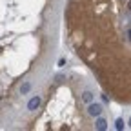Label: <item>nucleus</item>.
Listing matches in <instances>:
<instances>
[{
  "mask_svg": "<svg viewBox=\"0 0 131 131\" xmlns=\"http://www.w3.org/2000/svg\"><path fill=\"white\" fill-rule=\"evenodd\" d=\"M88 113L91 115V117H100V113H102V106L100 104H89V107H88Z\"/></svg>",
  "mask_w": 131,
  "mask_h": 131,
  "instance_id": "f257e3e1",
  "label": "nucleus"
},
{
  "mask_svg": "<svg viewBox=\"0 0 131 131\" xmlns=\"http://www.w3.org/2000/svg\"><path fill=\"white\" fill-rule=\"evenodd\" d=\"M127 37H129V40H131V29H129V31H127Z\"/></svg>",
  "mask_w": 131,
  "mask_h": 131,
  "instance_id": "6e6552de",
  "label": "nucleus"
},
{
  "mask_svg": "<svg viewBox=\"0 0 131 131\" xmlns=\"http://www.w3.org/2000/svg\"><path fill=\"white\" fill-rule=\"evenodd\" d=\"M38 106H40V96H33L31 100L27 102V109H29V111H35V109H38Z\"/></svg>",
  "mask_w": 131,
  "mask_h": 131,
  "instance_id": "f03ea898",
  "label": "nucleus"
},
{
  "mask_svg": "<svg viewBox=\"0 0 131 131\" xmlns=\"http://www.w3.org/2000/svg\"><path fill=\"white\" fill-rule=\"evenodd\" d=\"M82 98H84V102L91 104V102H93V93H91V91H86L84 95H82Z\"/></svg>",
  "mask_w": 131,
  "mask_h": 131,
  "instance_id": "39448f33",
  "label": "nucleus"
},
{
  "mask_svg": "<svg viewBox=\"0 0 131 131\" xmlns=\"http://www.w3.org/2000/svg\"><path fill=\"white\" fill-rule=\"evenodd\" d=\"M129 127H131V118H129Z\"/></svg>",
  "mask_w": 131,
  "mask_h": 131,
  "instance_id": "1a4fd4ad",
  "label": "nucleus"
},
{
  "mask_svg": "<svg viewBox=\"0 0 131 131\" xmlns=\"http://www.w3.org/2000/svg\"><path fill=\"white\" fill-rule=\"evenodd\" d=\"M29 91H31V84H29V82H24V84L20 86V93L22 95H27Z\"/></svg>",
  "mask_w": 131,
  "mask_h": 131,
  "instance_id": "20e7f679",
  "label": "nucleus"
},
{
  "mask_svg": "<svg viewBox=\"0 0 131 131\" xmlns=\"http://www.w3.org/2000/svg\"><path fill=\"white\" fill-rule=\"evenodd\" d=\"M129 9H131V2H129Z\"/></svg>",
  "mask_w": 131,
  "mask_h": 131,
  "instance_id": "9d476101",
  "label": "nucleus"
},
{
  "mask_svg": "<svg viewBox=\"0 0 131 131\" xmlns=\"http://www.w3.org/2000/svg\"><path fill=\"white\" fill-rule=\"evenodd\" d=\"M95 126H96V129H98V131H104V129L107 127V122H106L104 118H96V122H95Z\"/></svg>",
  "mask_w": 131,
  "mask_h": 131,
  "instance_id": "7ed1b4c3",
  "label": "nucleus"
},
{
  "mask_svg": "<svg viewBox=\"0 0 131 131\" xmlns=\"http://www.w3.org/2000/svg\"><path fill=\"white\" fill-rule=\"evenodd\" d=\"M115 127H117L118 131H120V129H124V120H122V118H118L117 122H115Z\"/></svg>",
  "mask_w": 131,
  "mask_h": 131,
  "instance_id": "423d86ee",
  "label": "nucleus"
},
{
  "mask_svg": "<svg viewBox=\"0 0 131 131\" xmlns=\"http://www.w3.org/2000/svg\"><path fill=\"white\" fill-rule=\"evenodd\" d=\"M64 64H66V58H60V60H58V66H60V68H62V66H64Z\"/></svg>",
  "mask_w": 131,
  "mask_h": 131,
  "instance_id": "0eeeda50",
  "label": "nucleus"
}]
</instances>
